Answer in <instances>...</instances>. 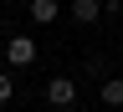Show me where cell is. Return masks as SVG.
Instances as JSON below:
<instances>
[{
	"instance_id": "4",
	"label": "cell",
	"mask_w": 123,
	"mask_h": 112,
	"mask_svg": "<svg viewBox=\"0 0 123 112\" xmlns=\"http://www.w3.org/2000/svg\"><path fill=\"white\" fill-rule=\"evenodd\" d=\"M31 21H36V26H56L62 21V5H56V0H31Z\"/></svg>"
},
{
	"instance_id": "3",
	"label": "cell",
	"mask_w": 123,
	"mask_h": 112,
	"mask_svg": "<svg viewBox=\"0 0 123 112\" xmlns=\"http://www.w3.org/2000/svg\"><path fill=\"white\" fill-rule=\"evenodd\" d=\"M72 21L77 26H98L103 21V0H72Z\"/></svg>"
},
{
	"instance_id": "6",
	"label": "cell",
	"mask_w": 123,
	"mask_h": 112,
	"mask_svg": "<svg viewBox=\"0 0 123 112\" xmlns=\"http://www.w3.org/2000/svg\"><path fill=\"white\" fill-rule=\"evenodd\" d=\"M10 97H15V82H10V71H0V107H5Z\"/></svg>"
},
{
	"instance_id": "1",
	"label": "cell",
	"mask_w": 123,
	"mask_h": 112,
	"mask_svg": "<svg viewBox=\"0 0 123 112\" xmlns=\"http://www.w3.org/2000/svg\"><path fill=\"white\" fill-rule=\"evenodd\" d=\"M36 41H31V36H10L5 41V61H10V66H36Z\"/></svg>"
},
{
	"instance_id": "5",
	"label": "cell",
	"mask_w": 123,
	"mask_h": 112,
	"mask_svg": "<svg viewBox=\"0 0 123 112\" xmlns=\"http://www.w3.org/2000/svg\"><path fill=\"white\" fill-rule=\"evenodd\" d=\"M103 102H108V107H123V82H118V76L103 82Z\"/></svg>"
},
{
	"instance_id": "7",
	"label": "cell",
	"mask_w": 123,
	"mask_h": 112,
	"mask_svg": "<svg viewBox=\"0 0 123 112\" xmlns=\"http://www.w3.org/2000/svg\"><path fill=\"white\" fill-rule=\"evenodd\" d=\"M118 5H123V0H103V10H118Z\"/></svg>"
},
{
	"instance_id": "2",
	"label": "cell",
	"mask_w": 123,
	"mask_h": 112,
	"mask_svg": "<svg viewBox=\"0 0 123 112\" xmlns=\"http://www.w3.org/2000/svg\"><path fill=\"white\" fill-rule=\"evenodd\" d=\"M46 102L67 112V107L77 102V82H72V76H51V82H46Z\"/></svg>"
}]
</instances>
